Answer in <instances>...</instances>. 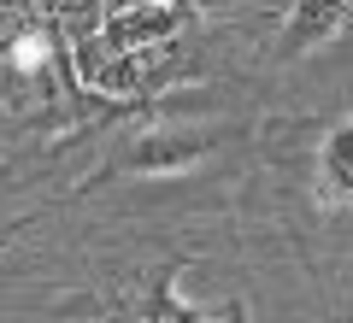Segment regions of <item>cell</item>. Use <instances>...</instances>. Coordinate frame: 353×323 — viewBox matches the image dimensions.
<instances>
[{"label": "cell", "instance_id": "obj_2", "mask_svg": "<svg viewBox=\"0 0 353 323\" xmlns=\"http://www.w3.org/2000/svg\"><path fill=\"white\" fill-rule=\"evenodd\" d=\"M189 24H194L189 0H130V6H112L88 41L106 53H165Z\"/></svg>", "mask_w": 353, "mask_h": 323}, {"label": "cell", "instance_id": "obj_3", "mask_svg": "<svg viewBox=\"0 0 353 323\" xmlns=\"http://www.w3.org/2000/svg\"><path fill=\"white\" fill-rule=\"evenodd\" d=\"M218 147V129L212 124H183V129H148V136H136V147H130V171L136 176H176L189 171L194 159H206V153Z\"/></svg>", "mask_w": 353, "mask_h": 323}, {"label": "cell", "instance_id": "obj_4", "mask_svg": "<svg viewBox=\"0 0 353 323\" xmlns=\"http://www.w3.org/2000/svg\"><path fill=\"white\" fill-rule=\"evenodd\" d=\"M347 24H353V0H289L283 30H277V53L283 59H306V53L330 48Z\"/></svg>", "mask_w": 353, "mask_h": 323}, {"label": "cell", "instance_id": "obj_5", "mask_svg": "<svg viewBox=\"0 0 353 323\" xmlns=\"http://www.w3.org/2000/svg\"><path fill=\"white\" fill-rule=\"evenodd\" d=\"M318 188L336 206H353V118H341L318 147Z\"/></svg>", "mask_w": 353, "mask_h": 323}, {"label": "cell", "instance_id": "obj_6", "mask_svg": "<svg viewBox=\"0 0 353 323\" xmlns=\"http://www.w3.org/2000/svg\"><path fill=\"white\" fill-rule=\"evenodd\" d=\"M0 247H6V236H0Z\"/></svg>", "mask_w": 353, "mask_h": 323}, {"label": "cell", "instance_id": "obj_1", "mask_svg": "<svg viewBox=\"0 0 353 323\" xmlns=\"http://www.w3.org/2000/svg\"><path fill=\"white\" fill-rule=\"evenodd\" d=\"M94 323H253V311H248L241 294H224V300H212V306H194V300L176 288V271H159V276H148V282H136L130 294H118Z\"/></svg>", "mask_w": 353, "mask_h": 323}]
</instances>
